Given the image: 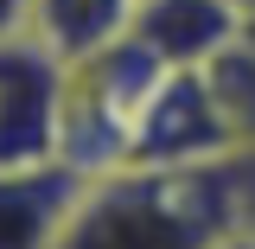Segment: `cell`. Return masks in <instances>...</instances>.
Returning a JSON list of instances; mask_svg holds the SVG:
<instances>
[{
	"label": "cell",
	"instance_id": "cell-7",
	"mask_svg": "<svg viewBox=\"0 0 255 249\" xmlns=\"http://www.w3.org/2000/svg\"><path fill=\"white\" fill-rule=\"evenodd\" d=\"M128 26H134V0H32L26 6V38L45 45L64 70L122 45Z\"/></svg>",
	"mask_w": 255,
	"mask_h": 249
},
{
	"label": "cell",
	"instance_id": "cell-8",
	"mask_svg": "<svg viewBox=\"0 0 255 249\" xmlns=\"http://www.w3.org/2000/svg\"><path fill=\"white\" fill-rule=\"evenodd\" d=\"M198 77H204V96L217 109V128L230 141V154L255 160V38H249V26H243L236 45H223Z\"/></svg>",
	"mask_w": 255,
	"mask_h": 249
},
{
	"label": "cell",
	"instance_id": "cell-11",
	"mask_svg": "<svg viewBox=\"0 0 255 249\" xmlns=\"http://www.w3.org/2000/svg\"><path fill=\"white\" fill-rule=\"evenodd\" d=\"M249 38H255V26H249Z\"/></svg>",
	"mask_w": 255,
	"mask_h": 249
},
{
	"label": "cell",
	"instance_id": "cell-6",
	"mask_svg": "<svg viewBox=\"0 0 255 249\" xmlns=\"http://www.w3.org/2000/svg\"><path fill=\"white\" fill-rule=\"evenodd\" d=\"M83 192L70 166H19L0 173V249H58V230Z\"/></svg>",
	"mask_w": 255,
	"mask_h": 249
},
{
	"label": "cell",
	"instance_id": "cell-5",
	"mask_svg": "<svg viewBox=\"0 0 255 249\" xmlns=\"http://www.w3.org/2000/svg\"><path fill=\"white\" fill-rule=\"evenodd\" d=\"M243 13L230 0H134V26L128 38L159 58L166 70H204L223 45L243 38Z\"/></svg>",
	"mask_w": 255,
	"mask_h": 249
},
{
	"label": "cell",
	"instance_id": "cell-2",
	"mask_svg": "<svg viewBox=\"0 0 255 249\" xmlns=\"http://www.w3.org/2000/svg\"><path fill=\"white\" fill-rule=\"evenodd\" d=\"M172 70L159 58H147L134 38L96 51V58L70 64L64 70V134H58V160L70 173H115L128 166V147H134V128L147 115V102L159 96Z\"/></svg>",
	"mask_w": 255,
	"mask_h": 249
},
{
	"label": "cell",
	"instance_id": "cell-9",
	"mask_svg": "<svg viewBox=\"0 0 255 249\" xmlns=\"http://www.w3.org/2000/svg\"><path fill=\"white\" fill-rule=\"evenodd\" d=\"M26 6H32V0H0V38L26 32Z\"/></svg>",
	"mask_w": 255,
	"mask_h": 249
},
{
	"label": "cell",
	"instance_id": "cell-10",
	"mask_svg": "<svg viewBox=\"0 0 255 249\" xmlns=\"http://www.w3.org/2000/svg\"><path fill=\"white\" fill-rule=\"evenodd\" d=\"M230 6H236V13H243V19L255 26V0H230Z\"/></svg>",
	"mask_w": 255,
	"mask_h": 249
},
{
	"label": "cell",
	"instance_id": "cell-3",
	"mask_svg": "<svg viewBox=\"0 0 255 249\" xmlns=\"http://www.w3.org/2000/svg\"><path fill=\"white\" fill-rule=\"evenodd\" d=\"M64 64L32 45L26 32L0 38V173L19 166H64Z\"/></svg>",
	"mask_w": 255,
	"mask_h": 249
},
{
	"label": "cell",
	"instance_id": "cell-4",
	"mask_svg": "<svg viewBox=\"0 0 255 249\" xmlns=\"http://www.w3.org/2000/svg\"><path fill=\"white\" fill-rule=\"evenodd\" d=\"M217 160H236V154H230V141L217 128L204 77L198 70H172L159 83V96L147 102L140 128H134L128 166H217Z\"/></svg>",
	"mask_w": 255,
	"mask_h": 249
},
{
	"label": "cell",
	"instance_id": "cell-1",
	"mask_svg": "<svg viewBox=\"0 0 255 249\" xmlns=\"http://www.w3.org/2000/svg\"><path fill=\"white\" fill-rule=\"evenodd\" d=\"M255 205V160L115 166L83 179L58 249H217Z\"/></svg>",
	"mask_w": 255,
	"mask_h": 249
}]
</instances>
